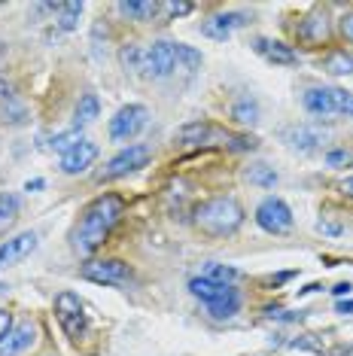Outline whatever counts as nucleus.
<instances>
[{
	"label": "nucleus",
	"instance_id": "obj_41",
	"mask_svg": "<svg viewBox=\"0 0 353 356\" xmlns=\"http://www.w3.org/2000/svg\"><path fill=\"white\" fill-rule=\"evenodd\" d=\"M43 186H46V180H40V177H37V180L25 183V192H37V189H43Z\"/></svg>",
	"mask_w": 353,
	"mask_h": 356
},
{
	"label": "nucleus",
	"instance_id": "obj_14",
	"mask_svg": "<svg viewBox=\"0 0 353 356\" xmlns=\"http://www.w3.org/2000/svg\"><path fill=\"white\" fill-rule=\"evenodd\" d=\"M244 25H247V15H240V13H216L202 25V34L211 37V40H229L238 28H244Z\"/></svg>",
	"mask_w": 353,
	"mask_h": 356
},
{
	"label": "nucleus",
	"instance_id": "obj_42",
	"mask_svg": "<svg viewBox=\"0 0 353 356\" xmlns=\"http://www.w3.org/2000/svg\"><path fill=\"white\" fill-rule=\"evenodd\" d=\"M350 289H353V286H350V283H338V286H335V289H332V293H335V296H338V298H344V296H350Z\"/></svg>",
	"mask_w": 353,
	"mask_h": 356
},
{
	"label": "nucleus",
	"instance_id": "obj_17",
	"mask_svg": "<svg viewBox=\"0 0 353 356\" xmlns=\"http://www.w3.org/2000/svg\"><path fill=\"white\" fill-rule=\"evenodd\" d=\"M302 104L311 116H335V104H332V92L329 88H320V86L308 88L302 95Z\"/></svg>",
	"mask_w": 353,
	"mask_h": 356
},
{
	"label": "nucleus",
	"instance_id": "obj_39",
	"mask_svg": "<svg viewBox=\"0 0 353 356\" xmlns=\"http://www.w3.org/2000/svg\"><path fill=\"white\" fill-rule=\"evenodd\" d=\"M10 98H13V86L0 76V101H10Z\"/></svg>",
	"mask_w": 353,
	"mask_h": 356
},
{
	"label": "nucleus",
	"instance_id": "obj_11",
	"mask_svg": "<svg viewBox=\"0 0 353 356\" xmlns=\"http://www.w3.org/2000/svg\"><path fill=\"white\" fill-rule=\"evenodd\" d=\"M98 143L95 140H83L79 147H74L67 152V156H61V171L67 177H76V174H85L88 168L95 165V159H98Z\"/></svg>",
	"mask_w": 353,
	"mask_h": 356
},
{
	"label": "nucleus",
	"instance_id": "obj_9",
	"mask_svg": "<svg viewBox=\"0 0 353 356\" xmlns=\"http://www.w3.org/2000/svg\"><path fill=\"white\" fill-rule=\"evenodd\" d=\"M37 250V232H22L15 238L3 241L0 244V268H10V265H19Z\"/></svg>",
	"mask_w": 353,
	"mask_h": 356
},
{
	"label": "nucleus",
	"instance_id": "obj_21",
	"mask_svg": "<svg viewBox=\"0 0 353 356\" xmlns=\"http://www.w3.org/2000/svg\"><path fill=\"white\" fill-rule=\"evenodd\" d=\"M247 180H250V186H259V189H274L277 186V171L271 165H265V161H256V165L247 168Z\"/></svg>",
	"mask_w": 353,
	"mask_h": 356
},
{
	"label": "nucleus",
	"instance_id": "obj_33",
	"mask_svg": "<svg viewBox=\"0 0 353 356\" xmlns=\"http://www.w3.org/2000/svg\"><path fill=\"white\" fill-rule=\"evenodd\" d=\"M229 147H231V149H240V152H247V149H256V147H259V140H256V137H247V134H240V137H229Z\"/></svg>",
	"mask_w": 353,
	"mask_h": 356
},
{
	"label": "nucleus",
	"instance_id": "obj_15",
	"mask_svg": "<svg viewBox=\"0 0 353 356\" xmlns=\"http://www.w3.org/2000/svg\"><path fill=\"white\" fill-rule=\"evenodd\" d=\"M34 338H37V326H34V323H31V320L19 323V326H13L10 338L0 344V356H22L25 350H31Z\"/></svg>",
	"mask_w": 353,
	"mask_h": 356
},
{
	"label": "nucleus",
	"instance_id": "obj_12",
	"mask_svg": "<svg viewBox=\"0 0 353 356\" xmlns=\"http://www.w3.org/2000/svg\"><path fill=\"white\" fill-rule=\"evenodd\" d=\"M299 40L308 46H320L329 40V13L326 10H311L299 22Z\"/></svg>",
	"mask_w": 353,
	"mask_h": 356
},
{
	"label": "nucleus",
	"instance_id": "obj_23",
	"mask_svg": "<svg viewBox=\"0 0 353 356\" xmlns=\"http://www.w3.org/2000/svg\"><path fill=\"white\" fill-rule=\"evenodd\" d=\"M76 125L83 128V125H88V122H95V119L101 116V101H98V95H92V92H85L83 98H79V104H76Z\"/></svg>",
	"mask_w": 353,
	"mask_h": 356
},
{
	"label": "nucleus",
	"instance_id": "obj_5",
	"mask_svg": "<svg viewBox=\"0 0 353 356\" xmlns=\"http://www.w3.org/2000/svg\"><path fill=\"white\" fill-rule=\"evenodd\" d=\"M79 274H83V280L98 283V286H119V283H128L131 268L122 259H88Z\"/></svg>",
	"mask_w": 353,
	"mask_h": 356
},
{
	"label": "nucleus",
	"instance_id": "obj_35",
	"mask_svg": "<svg viewBox=\"0 0 353 356\" xmlns=\"http://www.w3.org/2000/svg\"><path fill=\"white\" fill-rule=\"evenodd\" d=\"M347 161H350V152L347 149H329L326 152V165H332V168L347 165Z\"/></svg>",
	"mask_w": 353,
	"mask_h": 356
},
{
	"label": "nucleus",
	"instance_id": "obj_30",
	"mask_svg": "<svg viewBox=\"0 0 353 356\" xmlns=\"http://www.w3.org/2000/svg\"><path fill=\"white\" fill-rule=\"evenodd\" d=\"M329 92H332L335 113H341V116H350L353 119V92H344V88H329Z\"/></svg>",
	"mask_w": 353,
	"mask_h": 356
},
{
	"label": "nucleus",
	"instance_id": "obj_32",
	"mask_svg": "<svg viewBox=\"0 0 353 356\" xmlns=\"http://www.w3.org/2000/svg\"><path fill=\"white\" fill-rule=\"evenodd\" d=\"M0 122L3 125H22L25 122V110L22 107H0Z\"/></svg>",
	"mask_w": 353,
	"mask_h": 356
},
{
	"label": "nucleus",
	"instance_id": "obj_6",
	"mask_svg": "<svg viewBox=\"0 0 353 356\" xmlns=\"http://www.w3.org/2000/svg\"><path fill=\"white\" fill-rule=\"evenodd\" d=\"M55 317H58L61 329L67 332V338H83V332L88 326V317H85V305L79 302L76 293H58L55 296Z\"/></svg>",
	"mask_w": 353,
	"mask_h": 356
},
{
	"label": "nucleus",
	"instance_id": "obj_22",
	"mask_svg": "<svg viewBox=\"0 0 353 356\" xmlns=\"http://www.w3.org/2000/svg\"><path fill=\"white\" fill-rule=\"evenodd\" d=\"M202 277L207 280H213V283H226V286H231L238 277H240V271L235 268V265H222V262H204V268H202Z\"/></svg>",
	"mask_w": 353,
	"mask_h": 356
},
{
	"label": "nucleus",
	"instance_id": "obj_24",
	"mask_svg": "<svg viewBox=\"0 0 353 356\" xmlns=\"http://www.w3.org/2000/svg\"><path fill=\"white\" fill-rule=\"evenodd\" d=\"M204 307H207V314H211L213 320H231L240 311V293H231L229 298H220V302L204 305Z\"/></svg>",
	"mask_w": 353,
	"mask_h": 356
},
{
	"label": "nucleus",
	"instance_id": "obj_34",
	"mask_svg": "<svg viewBox=\"0 0 353 356\" xmlns=\"http://www.w3.org/2000/svg\"><path fill=\"white\" fill-rule=\"evenodd\" d=\"M158 6H162V10L171 15V19H180V15H189L192 13V3H174V0H171V3H158Z\"/></svg>",
	"mask_w": 353,
	"mask_h": 356
},
{
	"label": "nucleus",
	"instance_id": "obj_10",
	"mask_svg": "<svg viewBox=\"0 0 353 356\" xmlns=\"http://www.w3.org/2000/svg\"><path fill=\"white\" fill-rule=\"evenodd\" d=\"M280 137H284L286 147L299 149V152H311V149H317L320 143H326V131H320L314 125H290L280 131Z\"/></svg>",
	"mask_w": 353,
	"mask_h": 356
},
{
	"label": "nucleus",
	"instance_id": "obj_19",
	"mask_svg": "<svg viewBox=\"0 0 353 356\" xmlns=\"http://www.w3.org/2000/svg\"><path fill=\"white\" fill-rule=\"evenodd\" d=\"M259 116H262V110H259V104H256L253 98H238L235 104H231V119H235L238 125L253 128L256 122H259Z\"/></svg>",
	"mask_w": 353,
	"mask_h": 356
},
{
	"label": "nucleus",
	"instance_id": "obj_2",
	"mask_svg": "<svg viewBox=\"0 0 353 356\" xmlns=\"http://www.w3.org/2000/svg\"><path fill=\"white\" fill-rule=\"evenodd\" d=\"M247 213H244V204L231 195H216V198H207L195 207L192 213V222H195L198 232L211 234V238H226V234H235L240 225H244Z\"/></svg>",
	"mask_w": 353,
	"mask_h": 356
},
{
	"label": "nucleus",
	"instance_id": "obj_7",
	"mask_svg": "<svg viewBox=\"0 0 353 356\" xmlns=\"http://www.w3.org/2000/svg\"><path fill=\"white\" fill-rule=\"evenodd\" d=\"M152 159V149L143 147V143H128L125 149H119L113 159L107 161V168H104V177L107 180H119V177H128L134 171H140V168H147Z\"/></svg>",
	"mask_w": 353,
	"mask_h": 356
},
{
	"label": "nucleus",
	"instance_id": "obj_27",
	"mask_svg": "<svg viewBox=\"0 0 353 356\" xmlns=\"http://www.w3.org/2000/svg\"><path fill=\"white\" fill-rule=\"evenodd\" d=\"M83 140H85V137H83V128L76 125V128H70V131H61V134H55L49 147H52L55 152H61V156H67V152L74 149V147H79V143H83Z\"/></svg>",
	"mask_w": 353,
	"mask_h": 356
},
{
	"label": "nucleus",
	"instance_id": "obj_31",
	"mask_svg": "<svg viewBox=\"0 0 353 356\" xmlns=\"http://www.w3.org/2000/svg\"><path fill=\"white\" fill-rule=\"evenodd\" d=\"M122 64H125V70H143V52H140V46H134V43H128L125 49H122Z\"/></svg>",
	"mask_w": 353,
	"mask_h": 356
},
{
	"label": "nucleus",
	"instance_id": "obj_36",
	"mask_svg": "<svg viewBox=\"0 0 353 356\" xmlns=\"http://www.w3.org/2000/svg\"><path fill=\"white\" fill-rule=\"evenodd\" d=\"M10 332H13V314L0 307V344H3L6 338H10Z\"/></svg>",
	"mask_w": 353,
	"mask_h": 356
},
{
	"label": "nucleus",
	"instance_id": "obj_20",
	"mask_svg": "<svg viewBox=\"0 0 353 356\" xmlns=\"http://www.w3.org/2000/svg\"><path fill=\"white\" fill-rule=\"evenodd\" d=\"M174 61H176V70H180V74H195L204 58H202V52L192 49V46L174 43Z\"/></svg>",
	"mask_w": 353,
	"mask_h": 356
},
{
	"label": "nucleus",
	"instance_id": "obj_37",
	"mask_svg": "<svg viewBox=\"0 0 353 356\" xmlns=\"http://www.w3.org/2000/svg\"><path fill=\"white\" fill-rule=\"evenodd\" d=\"M317 232H320V234H329V238H335V234H341V225L323 216V220H317Z\"/></svg>",
	"mask_w": 353,
	"mask_h": 356
},
{
	"label": "nucleus",
	"instance_id": "obj_16",
	"mask_svg": "<svg viewBox=\"0 0 353 356\" xmlns=\"http://www.w3.org/2000/svg\"><path fill=\"white\" fill-rule=\"evenodd\" d=\"M189 293L195 296V298H202L204 305H213V302H220V298H229L231 293H238L235 286H226V283H213V280H207V277H192L189 280Z\"/></svg>",
	"mask_w": 353,
	"mask_h": 356
},
{
	"label": "nucleus",
	"instance_id": "obj_8",
	"mask_svg": "<svg viewBox=\"0 0 353 356\" xmlns=\"http://www.w3.org/2000/svg\"><path fill=\"white\" fill-rule=\"evenodd\" d=\"M174 70H176L174 43H167V40H156L152 46H147V52H143V74L156 76V79H167Z\"/></svg>",
	"mask_w": 353,
	"mask_h": 356
},
{
	"label": "nucleus",
	"instance_id": "obj_29",
	"mask_svg": "<svg viewBox=\"0 0 353 356\" xmlns=\"http://www.w3.org/2000/svg\"><path fill=\"white\" fill-rule=\"evenodd\" d=\"M22 210V201L19 195H13V192H0V222H10L19 216Z\"/></svg>",
	"mask_w": 353,
	"mask_h": 356
},
{
	"label": "nucleus",
	"instance_id": "obj_1",
	"mask_svg": "<svg viewBox=\"0 0 353 356\" xmlns=\"http://www.w3.org/2000/svg\"><path fill=\"white\" fill-rule=\"evenodd\" d=\"M122 210H125V201L116 192H104V195L95 198L83 210L74 232H70V244H74L76 253L92 256L98 247H104V241L110 238V232L122 220Z\"/></svg>",
	"mask_w": 353,
	"mask_h": 356
},
{
	"label": "nucleus",
	"instance_id": "obj_43",
	"mask_svg": "<svg viewBox=\"0 0 353 356\" xmlns=\"http://www.w3.org/2000/svg\"><path fill=\"white\" fill-rule=\"evenodd\" d=\"M338 314H353V302H338Z\"/></svg>",
	"mask_w": 353,
	"mask_h": 356
},
{
	"label": "nucleus",
	"instance_id": "obj_44",
	"mask_svg": "<svg viewBox=\"0 0 353 356\" xmlns=\"http://www.w3.org/2000/svg\"><path fill=\"white\" fill-rule=\"evenodd\" d=\"M6 289H10V286H6V283H3V280H0V296H3V293H6Z\"/></svg>",
	"mask_w": 353,
	"mask_h": 356
},
{
	"label": "nucleus",
	"instance_id": "obj_28",
	"mask_svg": "<svg viewBox=\"0 0 353 356\" xmlns=\"http://www.w3.org/2000/svg\"><path fill=\"white\" fill-rule=\"evenodd\" d=\"M83 10L85 6L83 3H58V28L61 31H76L79 25V19H83Z\"/></svg>",
	"mask_w": 353,
	"mask_h": 356
},
{
	"label": "nucleus",
	"instance_id": "obj_40",
	"mask_svg": "<svg viewBox=\"0 0 353 356\" xmlns=\"http://www.w3.org/2000/svg\"><path fill=\"white\" fill-rule=\"evenodd\" d=\"M338 189H341V192H344V195H347V198H353V177H344Z\"/></svg>",
	"mask_w": 353,
	"mask_h": 356
},
{
	"label": "nucleus",
	"instance_id": "obj_13",
	"mask_svg": "<svg viewBox=\"0 0 353 356\" xmlns=\"http://www.w3.org/2000/svg\"><path fill=\"white\" fill-rule=\"evenodd\" d=\"M253 49L262 55L265 61L271 64H280V67H293V64H299V52L293 49V46L280 43V40H268V37H256Z\"/></svg>",
	"mask_w": 353,
	"mask_h": 356
},
{
	"label": "nucleus",
	"instance_id": "obj_25",
	"mask_svg": "<svg viewBox=\"0 0 353 356\" xmlns=\"http://www.w3.org/2000/svg\"><path fill=\"white\" fill-rule=\"evenodd\" d=\"M207 137H211V125H207V122H192V125H183L180 131H176V140L186 143V147L207 143Z\"/></svg>",
	"mask_w": 353,
	"mask_h": 356
},
{
	"label": "nucleus",
	"instance_id": "obj_38",
	"mask_svg": "<svg viewBox=\"0 0 353 356\" xmlns=\"http://www.w3.org/2000/svg\"><path fill=\"white\" fill-rule=\"evenodd\" d=\"M341 37L347 40V43H353V13L341 15Z\"/></svg>",
	"mask_w": 353,
	"mask_h": 356
},
{
	"label": "nucleus",
	"instance_id": "obj_3",
	"mask_svg": "<svg viewBox=\"0 0 353 356\" xmlns=\"http://www.w3.org/2000/svg\"><path fill=\"white\" fill-rule=\"evenodd\" d=\"M256 225L268 234H286V232H293L295 220H293L290 204H286L284 198L268 195V198L259 201V207H256Z\"/></svg>",
	"mask_w": 353,
	"mask_h": 356
},
{
	"label": "nucleus",
	"instance_id": "obj_4",
	"mask_svg": "<svg viewBox=\"0 0 353 356\" xmlns=\"http://www.w3.org/2000/svg\"><path fill=\"white\" fill-rule=\"evenodd\" d=\"M149 122V110L143 104H125L116 110V116L110 119V140L128 143L131 137H138Z\"/></svg>",
	"mask_w": 353,
	"mask_h": 356
},
{
	"label": "nucleus",
	"instance_id": "obj_18",
	"mask_svg": "<svg viewBox=\"0 0 353 356\" xmlns=\"http://www.w3.org/2000/svg\"><path fill=\"white\" fill-rule=\"evenodd\" d=\"M158 10H162V6H158L156 0H128V3H119V13L134 22H152L158 15Z\"/></svg>",
	"mask_w": 353,
	"mask_h": 356
},
{
	"label": "nucleus",
	"instance_id": "obj_26",
	"mask_svg": "<svg viewBox=\"0 0 353 356\" xmlns=\"http://www.w3.org/2000/svg\"><path fill=\"white\" fill-rule=\"evenodd\" d=\"M323 70L332 76H347L353 74V55L350 52H332L323 58Z\"/></svg>",
	"mask_w": 353,
	"mask_h": 356
}]
</instances>
